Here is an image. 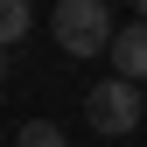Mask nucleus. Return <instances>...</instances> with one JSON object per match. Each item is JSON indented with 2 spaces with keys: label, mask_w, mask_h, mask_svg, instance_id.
Here are the masks:
<instances>
[{
  "label": "nucleus",
  "mask_w": 147,
  "mask_h": 147,
  "mask_svg": "<svg viewBox=\"0 0 147 147\" xmlns=\"http://www.w3.org/2000/svg\"><path fill=\"white\" fill-rule=\"evenodd\" d=\"M133 7H140V21H147V0H133Z\"/></svg>",
  "instance_id": "7"
},
{
  "label": "nucleus",
  "mask_w": 147,
  "mask_h": 147,
  "mask_svg": "<svg viewBox=\"0 0 147 147\" xmlns=\"http://www.w3.org/2000/svg\"><path fill=\"white\" fill-rule=\"evenodd\" d=\"M0 84H7V49H0Z\"/></svg>",
  "instance_id": "6"
},
{
  "label": "nucleus",
  "mask_w": 147,
  "mask_h": 147,
  "mask_svg": "<svg viewBox=\"0 0 147 147\" xmlns=\"http://www.w3.org/2000/svg\"><path fill=\"white\" fill-rule=\"evenodd\" d=\"M28 28H35V7H28V0H0V49H14Z\"/></svg>",
  "instance_id": "4"
},
{
  "label": "nucleus",
  "mask_w": 147,
  "mask_h": 147,
  "mask_svg": "<svg viewBox=\"0 0 147 147\" xmlns=\"http://www.w3.org/2000/svg\"><path fill=\"white\" fill-rule=\"evenodd\" d=\"M14 147H70V140H63V133H56L49 119H28L21 133H14Z\"/></svg>",
  "instance_id": "5"
},
{
  "label": "nucleus",
  "mask_w": 147,
  "mask_h": 147,
  "mask_svg": "<svg viewBox=\"0 0 147 147\" xmlns=\"http://www.w3.org/2000/svg\"><path fill=\"white\" fill-rule=\"evenodd\" d=\"M84 119H91V133H105V140L133 133L140 126V84L133 77H98L84 91Z\"/></svg>",
  "instance_id": "2"
},
{
  "label": "nucleus",
  "mask_w": 147,
  "mask_h": 147,
  "mask_svg": "<svg viewBox=\"0 0 147 147\" xmlns=\"http://www.w3.org/2000/svg\"><path fill=\"white\" fill-rule=\"evenodd\" d=\"M112 70H119V77H147V21H126L119 35H112Z\"/></svg>",
  "instance_id": "3"
},
{
  "label": "nucleus",
  "mask_w": 147,
  "mask_h": 147,
  "mask_svg": "<svg viewBox=\"0 0 147 147\" xmlns=\"http://www.w3.org/2000/svg\"><path fill=\"white\" fill-rule=\"evenodd\" d=\"M112 7L105 0H56V42L70 56H98V49H112Z\"/></svg>",
  "instance_id": "1"
}]
</instances>
